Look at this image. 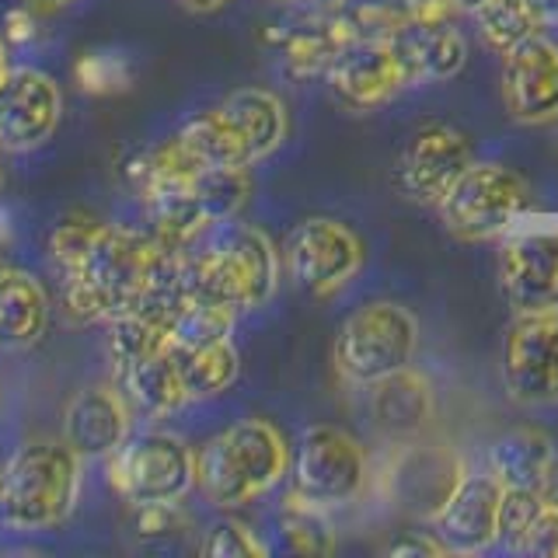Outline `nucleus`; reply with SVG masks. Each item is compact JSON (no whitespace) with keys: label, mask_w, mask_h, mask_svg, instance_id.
<instances>
[{"label":"nucleus","mask_w":558,"mask_h":558,"mask_svg":"<svg viewBox=\"0 0 558 558\" xmlns=\"http://www.w3.org/2000/svg\"><path fill=\"white\" fill-rule=\"evenodd\" d=\"M161 241L150 231L98 223L77 272L60 276V301L74 322H112L136 311Z\"/></svg>","instance_id":"f257e3e1"},{"label":"nucleus","mask_w":558,"mask_h":558,"mask_svg":"<svg viewBox=\"0 0 558 558\" xmlns=\"http://www.w3.org/2000/svg\"><path fill=\"white\" fill-rule=\"evenodd\" d=\"M185 293L234 311L262 307L279 283V255L258 227L220 223L206 248H185Z\"/></svg>","instance_id":"f03ea898"},{"label":"nucleus","mask_w":558,"mask_h":558,"mask_svg":"<svg viewBox=\"0 0 558 558\" xmlns=\"http://www.w3.org/2000/svg\"><path fill=\"white\" fill-rule=\"evenodd\" d=\"M287 464L290 447L283 433L269 418H241L196 450V485L220 510H234L266 496L287 475Z\"/></svg>","instance_id":"7ed1b4c3"},{"label":"nucleus","mask_w":558,"mask_h":558,"mask_svg":"<svg viewBox=\"0 0 558 558\" xmlns=\"http://www.w3.org/2000/svg\"><path fill=\"white\" fill-rule=\"evenodd\" d=\"M81 493V458L66 440H32L0 471V517L14 531H46L70 517Z\"/></svg>","instance_id":"20e7f679"},{"label":"nucleus","mask_w":558,"mask_h":558,"mask_svg":"<svg viewBox=\"0 0 558 558\" xmlns=\"http://www.w3.org/2000/svg\"><path fill=\"white\" fill-rule=\"evenodd\" d=\"M418 349V322L395 301H371L342 322L331 360L339 377L374 388L377 380L412 366Z\"/></svg>","instance_id":"39448f33"},{"label":"nucleus","mask_w":558,"mask_h":558,"mask_svg":"<svg viewBox=\"0 0 558 558\" xmlns=\"http://www.w3.org/2000/svg\"><path fill=\"white\" fill-rule=\"evenodd\" d=\"M436 209H440V220L450 238L464 244H482L510 231V223L520 214H527L531 189L513 168L482 161L468 165V171L450 185Z\"/></svg>","instance_id":"423d86ee"},{"label":"nucleus","mask_w":558,"mask_h":558,"mask_svg":"<svg viewBox=\"0 0 558 558\" xmlns=\"http://www.w3.org/2000/svg\"><path fill=\"white\" fill-rule=\"evenodd\" d=\"M109 485L130 506L182 499L196 485V450L174 433H130L109 458Z\"/></svg>","instance_id":"0eeeda50"},{"label":"nucleus","mask_w":558,"mask_h":558,"mask_svg":"<svg viewBox=\"0 0 558 558\" xmlns=\"http://www.w3.org/2000/svg\"><path fill=\"white\" fill-rule=\"evenodd\" d=\"M290 471H293V493L325 506V510L353 502L366 488V478H371L366 450L360 447L356 436L325 423L307 426L301 433Z\"/></svg>","instance_id":"6e6552de"},{"label":"nucleus","mask_w":558,"mask_h":558,"mask_svg":"<svg viewBox=\"0 0 558 558\" xmlns=\"http://www.w3.org/2000/svg\"><path fill=\"white\" fill-rule=\"evenodd\" d=\"M290 279L314 301H328L345 290L363 269V241L353 227L331 217H307L287 238Z\"/></svg>","instance_id":"1a4fd4ad"},{"label":"nucleus","mask_w":558,"mask_h":558,"mask_svg":"<svg viewBox=\"0 0 558 558\" xmlns=\"http://www.w3.org/2000/svg\"><path fill=\"white\" fill-rule=\"evenodd\" d=\"M502 388L523 409L558 401V307L517 314L506 328Z\"/></svg>","instance_id":"9d476101"},{"label":"nucleus","mask_w":558,"mask_h":558,"mask_svg":"<svg viewBox=\"0 0 558 558\" xmlns=\"http://www.w3.org/2000/svg\"><path fill=\"white\" fill-rule=\"evenodd\" d=\"M468 165H475L471 140L450 122H426L409 136L405 150L398 154L395 189L409 203L440 206L450 185L468 171Z\"/></svg>","instance_id":"9b49d317"},{"label":"nucleus","mask_w":558,"mask_h":558,"mask_svg":"<svg viewBox=\"0 0 558 558\" xmlns=\"http://www.w3.org/2000/svg\"><path fill=\"white\" fill-rule=\"evenodd\" d=\"M502 101L523 126L558 119V46L541 32L502 52Z\"/></svg>","instance_id":"f8f14e48"},{"label":"nucleus","mask_w":558,"mask_h":558,"mask_svg":"<svg viewBox=\"0 0 558 558\" xmlns=\"http://www.w3.org/2000/svg\"><path fill=\"white\" fill-rule=\"evenodd\" d=\"M63 95L43 70H11L0 84V147L35 150L57 133Z\"/></svg>","instance_id":"ddd939ff"},{"label":"nucleus","mask_w":558,"mask_h":558,"mask_svg":"<svg viewBox=\"0 0 558 558\" xmlns=\"http://www.w3.org/2000/svg\"><path fill=\"white\" fill-rule=\"evenodd\" d=\"M328 87L345 109L371 112L377 105L391 101L401 87H409V74L395 57L391 43L384 39H356L349 43L336 63L328 66Z\"/></svg>","instance_id":"4468645a"},{"label":"nucleus","mask_w":558,"mask_h":558,"mask_svg":"<svg viewBox=\"0 0 558 558\" xmlns=\"http://www.w3.org/2000/svg\"><path fill=\"white\" fill-rule=\"evenodd\" d=\"M499 290L517 314L558 307V231H527L506 241Z\"/></svg>","instance_id":"2eb2a0df"},{"label":"nucleus","mask_w":558,"mask_h":558,"mask_svg":"<svg viewBox=\"0 0 558 558\" xmlns=\"http://www.w3.org/2000/svg\"><path fill=\"white\" fill-rule=\"evenodd\" d=\"M499 502H502V485L493 471H485V475H464L453 485L447 502L433 513V534L450 551L461 555L493 548L499 541Z\"/></svg>","instance_id":"dca6fc26"},{"label":"nucleus","mask_w":558,"mask_h":558,"mask_svg":"<svg viewBox=\"0 0 558 558\" xmlns=\"http://www.w3.org/2000/svg\"><path fill=\"white\" fill-rule=\"evenodd\" d=\"M130 398L109 384L84 388L63 409V440L77 458H112L130 440Z\"/></svg>","instance_id":"f3484780"},{"label":"nucleus","mask_w":558,"mask_h":558,"mask_svg":"<svg viewBox=\"0 0 558 558\" xmlns=\"http://www.w3.org/2000/svg\"><path fill=\"white\" fill-rule=\"evenodd\" d=\"M391 49L409 74V84H440L461 74L468 63V46L458 25H429V22H405L391 35Z\"/></svg>","instance_id":"a211bd4d"},{"label":"nucleus","mask_w":558,"mask_h":558,"mask_svg":"<svg viewBox=\"0 0 558 558\" xmlns=\"http://www.w3.org/2000/svg\"><path fill=\"white\" fill-rule=\"evenodd\" d=\"M371 412L377 429L388 440L412 444L433 423V384L418 371H412V366H405V371L374 384Z\"/></svg>","instance_id":"6ab92c4d"},{"label":"nucleus","mask_w":558,"mask_h":558,"mask_svg":"<svg viewBox=\"0 0 558 558\" xmlns=\"http://www.w3.org/2000/svg\"><path fill=\"white\" fill-rule=\"evenodd\" d=\"M488 471L502 488H531L545 493L558 475V447L537 426H517L502 433L488 450Z\"/></svg>","instance_id":"aec40b11"},{"label":"nucleus","mask_w":558,"mask_h":558,"mask_svg":"<svg viewBox=\"0 0 558 558\" xmlns=\"http://www.w3.org/2000/svg\"><path fill=\"white\" fill-rule=\"evenodd\" d=\"M276 57L283 60V70L293 81H307L314 74H328L339 52L349 46L342 17H322V22H301L276 28L269 35Z\"/></svg>","instance_id":"412c9836"},{"label":"nucleus","mask_w":558,"mask_h":558,"mask_svg":"<svg viewBox=\"0 0 558 558\" xmlns=\"http://www.w3.org/2000/svg\"><path fill=\"white\" fill-rule=\"evenodd\" d=\"M49 325V293L35 276L0 269V349H25L43 339Z\"/></svg>","instance_id":"4be33fe9"},{"label":"nucleus","mask_w":558,"mask_h":558,"mask_svg":"<svg viewBox=\"0 0 558 558\" xmlns=\"http://www.w3.org/2000/svg\"><path fill=\"white\" fill-rule=\"evenodd\" d=\"M220 109L238 130L252 165L262 161V157H269L287 140V130H290L287 109L272 92H266V87H241V92L223 98Z\"/></svg>","instance_id":"5701e85b"},{"label":"nucleus","mask_w":558,"mask_h":558,"mask_svg":"<svg viewBox=\"0 0 558 558\" xmlns=\"http://www.w3.org/2000/svg\"><path fill=\"white\" fill-rule=\"evenodd\" d=\"M116 384H119V391L130 398V405L147 415H171L189 401L171 345L126 366V371H119Z\"/></svg>","instance_id":"b1692460"},{"label":"nucleus","mask_w":558,"mask_h":558,"mask_svg":"<svg viewBox=\"0 0 558 558\" xmlns=\"http://www.w3.org/2000/svg\"><path fill=\"white\" fill-rule=\"evenodd\" d=\"M174 136H179V144L189 150V157L199 168H252V157L244 150L238 130L223 116L220 105L185 119Z\"/></svg>","instance_id":"393cba45"},{"label":"nucleus","mask_w":558,"mask_h":558,"mask_svg":"<svg viewBox=\"0 0 558 558\" xmlns=\"http://www.w3.org/2000/svg\"><path fill=\"white\" fill-rule=\"evenodd\" d=\"M171 353H174V363H179L189 401L217 398L238 380L241 363H238V349L231 339L217 342V345H203V349H174L171 345Z\"/></svg>","instance_id":"a878e982"},{"label":"nucleus","mask_w":558,"mask_h":558,"mask_svg":"<svg viewBox=\"0 0 558 558\" xmlns=\"http://www.w3.org/2000/svg\"><path fill=\"white\" fill-rule=\"evenodd\" d=\"M192 192L203 206L209 227L231 223L252 199V171L248 168H203L192 179Z\"/></svg>","instance_id":"bb28decb"},{"label":"nucleus","mask_w":558,"mask_h":558,"mask_svg":"<svg viewBox=\"0 0 558 558\" xmlns=\"http://www.w3.org/2000/svg\"><path fill=\"white\" fill-rule=\"evenodd\" d=\"M279 531L290 551L301 555H331L336 551V527L325 517V506L304 499L301 493H293L283 499V510H279Z\"/></svg>","instance_id":"cd10ccee"},{"label":"nucleus","mask_w":558,"mask_h":558,"mask_svg":"<svg viewBox=\"0 0 558 558\" xmlns=\"http://www.w3.org/2000/svg\"><path fill=\"white\" fill-rule=\"evenodd\" d=\"M168 345H171L168 325L147 318V314L130 311V314H119V318L109 322V356H112L116 374L140 360L154 356V353H161Z\"/></svg>","instance_id":"c85d7f7f"},{"label":"nucleus","mask_w":558,"mask_h":558,"mask_svg":"<svg viewBox=\"0 0 558 558\" xmlns=\"http://www.w3.org/2000/svg\"><path fill=\"white\" fill-rule=\"evenodd\" d=\"M234 307H223L214 301H185V307L171 322V345L174 349H203L227 342L234 331Z\"/></svg>","instance_id":"c756f323"},{"label":"nucleus","mask_w":558,"mask_h":558,"mask_svg":"<svg viewBox=\"0 0 558 558\" xmlns=\"http://www.w3.org/2000/svg\"><path fill=\"white\" fill-rule=\"evenodd\" d=\"M475 22L478 39L496 52H510L513 46L545 28L537 22V14L527 8V0H488L482 11H475Z\"/></svg>","instance_id":"7c9ffc66"},{"label":"nucleus","mask_w":558,"mask_h":558,"mask_svg":"<svg viewBox=\"0 0 558 558\" xmlns=\"http://www.w3.org/2000/svg\"><path fill=\"white\" fill-rule=\"evenodd\" d=\"M199 555L206 558H262L266 545L244 527L241 520H217L199 541Z\"/></svg>","instance_id":"2f4dec72"},{"label":"nucleus","mask_w":558,"mask_h":558,"mask_svg":"<svg viewBox=\"0 0 558 558\" xmlns=\"http://www.w3.org/2000/svg\"><path fill=\"white\" fill-rule=\"evenodd\" d=\"M98 231V220H63L57 231L49 234V262L57 276H70L81 269L87 244Z\"/></svg>","instance_id":"473e14b6"},{"label":"nucleus","mask_w":558,"mask_h":558,"mask_svg":"<svg viewBox=\"0 0 558 558\" xmlns=\"http://www.w3.org/2000/svg\"><path fill=\"white\" fill-rule=\"evenodd\" d=\"M545 493H531V488H502L499 502V541L513 548L520 534L531 527V520L545 510Z\"/></svg>","instance_id":"72a5a7b5"},{"label":"nucleus","mask_w":558,"mask_h":558,"mask_svg":"<svg viewBox=\"0 0 558 558\" xmlns=\"http://www.w3.org/2000/svg\"><path fill=\"white\" fill-rule=\"evenodd\" d=\"M136 517H133V527L140 537H168V534H179L185 531L189 513L182 510L179 499L171 502H144V506H133Z\"/></svg>","instance_id":"f704fd0d"},{"label":"nucleus","mask_w":558,"mask_h":558,"mask_svg":"<svg viewBox=\"0 0 558 558\" xmlns=\"http://www.w3.org/2000/svg\"><path fill=\"white\" fill-rule=\"evenodd\" d=\"M510 551L527 558H558V506L545 502V510L531 520V527L520 534Z\"/></svg>","instance_id":"c9c22d12"},{"label":"nucleus","mask_w":558,"mask_h":558,"mask_svg":"<svg viewBox=\"0 0 558 558\" xmlns=\"http://www.w3.org/2000/svg\"><path fill=\"white\" fill-rule=\"evenodd\" d=\"M388 555H395V558H409V555L426 558V555H450V548H447L436 534L409 531V534H401V537L391 541V545H388Z\"/></svg>","instance_id":"e433bc0d"},{"label":"nucleus","mask_w":558,"mask_h":558,"mask_svg":"<svg viewBox=\"0 0 558 558\" xmlns=\"http://www.w3.org/2000/svg\"><path fill=\"white\" fill-rule=\"evenodd\" d=\"M458 4L453 0H409L405 17L412 22H429V25H458Z\"/></svg>","instance_id":"4c0bfd02"},{"label":"nucleus","mask_w":558,"mask_h":558,"mask_svg":"<svg viewBox=\"0 0 558 558\" xmlns=\"http://www.w3.org/2000/svg\"><path fill=\"white\" fill-rule=\"evenodd\" d=\"M527 8L537 14L541 25H558V0H527Z\"/></svg>","instance_id":"58836bf2"},{"label":"nucleus","mask_w":558,"mask_h":558,"mask_svg":"<svg viewBox=\"0 0 558 558\" xmlns=\"http://www.w3.org/2000/svg\"><path fill=\"white\" fill-rule=\"evenodd\" d=\"M223 4H231V0H182V8L196 11V14H209V11H220Z\"/></svg>","instance_id":"ea45409f"},{"label":"nucleus","mask_w":558,"mask_h":558,"mask_svg":"<svg viewBox=\"0 0 558 558\" xmlns=\"http://www.w3.org/2000/svg\"><path fill=\"white\" fill-rule=\"evenodd\" d=\"M453 4H458L461 11H471V14H475V11H482V8L488 4V0H453Z\"/></svg>","instance_id":"a19ab883"},{"label":"nucleus","mask_w":558,"mask_h":558,"mask_svg":"<svg viewBox=\"0 0 558 558\" xmlns=\"http://www.w3.org/2000/svg\"><path fill=\"white\" fill-rule=\"evenodd\" d=\"M8 74H11V70H8V52H4V43H0V84L8 81Z\"/></svg>","instance_id":"79ce46f5"},{"label":"nucleus","mask_w":558,"mask_h":558,"mask_svg":"<svg viewBox=\"0 0 558 558\" xmlns=\"http://www.w3.org/2000/svg\"><path fill=\"white\" fill-rule=\"evenodd\" d=\"M32 8H63V4H70V0H28Z\"/></svg>","instance_id":"37998d69"},{"label":"nucleus","mask_w":558,"mask_h":558,"mask_svg":"<svg viewBox=\"0 0 558 558\" xmlns=\"http://www.w3.org/2000/svg\"><path fill=\"white\" fill-rule=\"evenodd\" d=\"M545 499H548L551 506H558V475H555V482H551V485L545 488Z\"/></svg>","instance_id":"c03bdc74"},{"label":"nucleus","mask_w":558,"mask_h":558,"mask_svg":"<svg viewBox=\"0 0 558 558\" xmlns=\"http://www.w3.org/2000/svg\"><path fill=\"white\" fill-rule=\"evenodd\" d=\"M318 4H322V8H349L353 0H318Z\"/></svg>","instance_id":"a18cd8bd"},{"label":"nucleus","mask_w":558,"mask_h":558,"mask_svg":"<svg viewBox=\"0 0 558 558\" xmlns=\"http://www.w3.org/2000/svg\"><path fill=\"white\" fill-rule=\"evenodd\" d=\"M276 4H296V0H276Z\"/></svg>","instance_id":"49530a36"},{"label":"nucleus","mask_w":558,"mask_h":558,"mask_svg":"<svg viewBox=\"0 0 558 558\" xmlns=\"http://www.w3.org/2000/svg\"><path fill=\"white\" fill-rule=\"evenodd\" d=\"M0 185H4V174H0Z\"/></svg>","instance_id":"de8ad7c7"}]
</instances>
